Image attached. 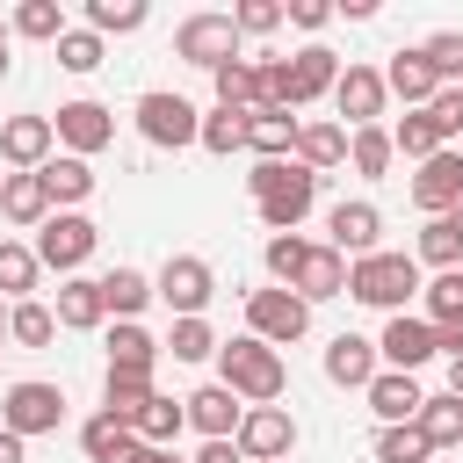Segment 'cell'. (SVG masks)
I'll return each instance as SVG.
<instances>
[{
	"mask_svg": "<svg viewBox=\"0 0 463 463\" xmlns=\"http://www.w3.org/2000/svg\"><path fill=\"white\" fill-rule=\"evenodd\" d=\"M340 87V58L326 51V43H304L297 58H289V109H304V101H318V94H333Z\"/></svg>",
	"mask_w": 463,
	"mask_h": 463,
	"instance_id": "20",
	"label": "cell"
},
{
	"mask_svg": "<svg viewBox=\"0 0 463 463\" xmlns=\"http://www.w3.org/2000/svg\"><path fill=\"white\" fill-rule=\"evenodd\" d=\"M0 43H7V22H0Z\"/></svg>",
	"mask_w": 463,
	"mask_h": 463,
	"instance_id": "58",
	"label": "cell"
},
{
	"mask_svg": "<svg viewBox=\"0 0 463 463\" xmlns=\"http://www.w3.org/2000/svg\"><path fill=\"white\" fill-rule=\"evenodd\" d=\"M51 130L65 137V152H72V159H87V152H101V145L116 137V123H109V109H101V101H65V109L51 116Z\"/></svg>",
	"mask_w": 463,
	"mask_h": 463,
	"instance_id": "14",
	"label": "cell"
},
{
	"mask_svg": "<svg viewBox=\"0 0 463 463\" xmlns=\"http://www.w3.org/2000/svg\"><path fill=\"white\" fill-rule=\"evenodd\" d=\"M152 362H159L152 333H145L137 318H116V333H109V369H152Z\"/></svg>",
	"mask_w": 463,
	"mask_h": 463,
	"instance_id": "36",
	"label": "cell"
},
{
	"mask_svg": "<svg viewBox=\"0 0 463 463\" xmlns=\"http://www.w3.org/2000/svg\"><path fill=\"white\" fill-rule=\"evenodd\" d=\"M246 145H253L260 159L297 152V116H289V109H253V116H246Z\"/></svg>",
	"mask_w": 463,
	"mask_h": 463,
	"instance_id": "27",
	"label": "cell"
},
{
	"mask_svg": "<svg viewBox=\"0 0 463 463\" xmlns=\"http://www.w3.org/2000/svg\"><path fill=\"white\" fill-rule=\"evenodd\" d=\"M420 260H434V268H456V260H463V203H456L449 217H427V232H420Z\"/></svg>",
	"mask_w": 463,
	"mask_h": 463,
	"instance_id": "34",
	"label": "cell"
},
{
	"mask_svg": "<svg viewBox=\"0 0 463 463\" xmlns=\"http://www.w3.org/2000/svg\"><path fill=\"white\" fill-rule=\"evenodd\" d=\"M0 80H7V43H0Z\"/></svg>",
	"mask_w": 463,
	"mask_h": 463,
	"instance_id": "57",
	"label": "cell"
},
{
	"mask_svg": "<svg viewBox=\"0 0 463 463\" xmlns=\"http://www.w3.org/2000/svg\"><path fill=\"white\" fill-rule=\"evenodd\" d=\"M246 116H253V109H210L195 145H203V152H239V145H246Z\"/></svg>",
	"mask_w": 463,
	"mask_h": 463,
	"instance_id": "42",
	"label": "cell"
},
{
	"mask_svg": "<svg viewBox=\"0 0 463 463\" xmlns=\"http://www.w3.org/2000/svg\"><path fill=\"white\" fill-rule=\"evenodd\" d=\"M58 420H65V391L58 383H7V398H0V427L7 434H58Z\"/></svg>",
	"mask_w": 463,
	"mask_h": 463,
	"instance_id": "6",
	"label": "cell"
},
{
	"mask_svg": "<svg viewBox=\"0 0 463 463\" xmlns=\"http://www.w3.org/2000/svg\"><path fill=\"white\" fill-rule=\"evenodd\" d=\"M383 87H391L398 101H412V109H427V101L441 94V80H434V65H427L420 51H398V58L383 65Z\"/></svg>",
	"mask_w": 463,
	"mask_h": 463,
	"instance_id": "23",
	"label": "cell"
},
{
	"mask_svg": "<svg viewBox=\"0 0 463 463\" xmlns=\"http://www.w3.org/2000/svg\"><path fill=\"white\" fill-rule=\"evenodd\" d=\"M166 347H174V362H203V354H217L224 340L203 326V318H174V333H166Z\"/></svg>",
	"mask_w": 463,
	"mask_h": 463,
	"instance_id": "46",
	"label": "cell"
},
{
	"mask_svg": "<svg viewBox=\"0 0 463 463\" xmlns=\"http://www.w3.org/2000/svg\"><path fill=\"white\" fill-rule=\"evenodd\" d=\"M0 463H29V441H22V434H7V427H0Z\"/></svg>",
	"mask_w": 463,
	"mask_h": 463,
	"instance_id": "53",
	"label": "cell"
},
{
	"mask_svg": "<svg viewBox=\"0 0 463 463\" xmlns=\"http://www.w3.org/2000/svg\"><path fill=\"white\" fill-rule=\"evenodd\" d=\"M36 174H43V188H51V203H80V195H94V166H87V159H72V152H58V159H43Z\"/></svg>",
	"mask_w": 463,
	"mask_h": 463,
	"instance_id": "31",
	"label": "cell"
},
{
	"mask_svg": "<svg viewBox=\"0 0 463 463\" xmlns=\"http://www.w3.org/2000/svg\"><path fill=\"white\" fill-rule=\"evenodd\" d=\"M137 130H145L152 145H195V137H203V116H195V101H181V94H145V101H137Z\"/></svg>",
	"mask_w": 463,
	"mask_h": 463,
	"instance_id": "10",
	"label": "cell"
},
{
	"mask_svg": "<svg viewBox=\"0 0 463 463\" xmlns=\"http://www.w3.org/2000/svg\"><path fill=\"white\" fill-rule=\"evenodd\" d=\"M333 101H340V116H347L354 130H369V123L383 116L391 87H383V72H376V65H347V72H340V87H333Z\"/></svg>",
	"mask_w": 463,
	"mask_h": 463,
	"instance_id": "13",
	"label": "cell"
},
{
	"mask_svg": "<svg viewBox=\"0 0 463 463\" xmlns=\"http://www.w3.org/2000/svg\"><path fill=\"white\" fill-rule=\"evenodd\" d=\"M282 14H289L297 29H326V22H333V7H326V0H289Z\"/></svg>",
	"mask_w": 463,
	"mask_h": 463,
	"instance_id": "51",
	"label": "cell"
},
{
	"mask_svg": "<svg viewBox=\"0 0 463 463\" xmlns=\"http://www.w3.org/2000/svg\"><path fill=\"white\" fill-rule=\"evenodd\" d=\"M420 58L434 65L441 87H463V36H456V29H434V36L420 43Z\"/></svg>",
	"mask_w": 463,
	"mask_h": 463,
	"instance_id": "43",
	"label": "cell"
},
{
	"mask_svg": "<svg viewBox=\"0 0 463 463\" xmlns=\"http://www.w3.org/2000/svg\"><path fill=\"white\" fill-rule=\"evenodd\" d=\"M297 449V420L282 412V405H246V420H239V456L246 463H275V456H289Z\"/></svg>",
	"mask_w": 463,
	"mask_h": 463,
	"instance_id": "9",
	"label": "cell"
},
{
	"mask_svg": "<svg viewBox=\"0 0 463 463\" xmlns=\"http://www.w3.org/2000/svg\"><path fill=\"white\" fill-rule=\"evenodd\" d=\"M427 116H434V130H441V145H449V137H463V87H441V94L427 101Z\"/></svg>",
	"mask_w": 463,
	"mask_h": 463,
	"instance_id": "49",
	"label": "cell"
},
{
	"mask_svg": "<svg viewBox=\"0 0 463 463\" xmlns=\"http://www.w3.org/2000/svg\"><path fill=\"white\" fill-rule=\"evenodd\" d=\"M123 463H181V456H174V449H145V441H137V449H130Z\"/></svg>",
	"mask_w": 463,
	"mask_h": 463,
	"instance_id": "54",
	"label": "cell"
},
{
	"mask_svg": "<svg viewBox=\"0 0 463 463\" xmlns=\"http://www.w3.org/2000/svg\"><path fill=\"white\" fill-rule=\"evenodd\" d=\"M347 159H354V174H369V181H376V174L398 159V145H391V130H383V123H369V130H347Z\"/></svg>",
	"mask_w": 463,
	"mask_h": 463,
	"instance_id": "38",
	"label": "cell"
},
{
	"mask_svg": "<svg viewBox=\"0 0 463 463\" xmlns=\"http://www.w3.org/2000/svg\"><path fill=\"white\" fill-rule=\"evenodd\" d=\"M449 398H463V354H449Z\"/></svg>",
	"mask_w": 463,
	"mask_h": 463,
	"instance_id": "55",
	"label": "cell"
},
{
	"mask_svg": "<svg viewBox=\"0 0 463 463\" xmlns=\"http://www.w3.org/2000/svg\"><path fill=\"white\" fill-rule=\"evenodd\" d=\"M326 232H333V253H347V260H369V253H383V246H376V232H383L376 203H333Z\"/></svg>",
	"mask_w": 463,
	"mask_h": 463,
	"instance_id": "16",
	"label": "cell"
},
{
	"mask_svg": "<svg viewBox=\"0 0 463 463\" xmlns=\"http://www.w3.org/2000/svg\"><path fill=\"white\" fill-rule=\"evenodd\" d=\"M217 369H224V391L232 398H246V405H275L282 398V383H289V369H282V354L268 347V340H224L217 347Z\"/></svg>",
	"mask_w": 463,
	"mask_h": 463,
	"instance_id": "2",
	"label": "cell"
},
{
	"mask_svg": "<svg viewBox=\"0 0 463 463\" xmlns=\"http://www.w3.org/2000/svg\"><path fill=\"white\" fill-rule=\"evenodd\" d=\"M0 210H7V224H43V217H51L43 174H7V181H0Z\"/></svg>",
	"mask_w": 463,
	"mask_h": 463,
	"instance_id": "25",
	"label": "cell"
},
{
	"mask_svg": "<svg viewBox=\"0 0 463 463\" xmlns=\"http://www.w3.org/2000/svg\"><path fill=\"white\" fill-rule=\"evenodd\" d=\"M94 239H101V232H94L80 210H58V217H43V224H36V260H43V268H58V275H72V268L94 253Z\"/></svg>",
	"mask_w": 463,
	"mask_h": 463,
	"instance_id": "8",
	"label": "cell"
},
{
	"mask_svg": "<svg viewBox=\"0 0 463 463\" xmlns=\"http://www.w3.org/2000/svg\"><path fill=\"white\" fill-rule=\"evenodd\" d=\"M210 80H217V109H260V72H253L246 58H232V65H217Z\"/></svg>",
	"mask_w": 463,
	"mask_h": 463,
	"instance_id": "37",
	"label": "cell"
},
{
	"mask_svg": "<svg viewBox=\"0 0 463 463\" xmlns=\"http://www.w3.org/2000/svg\"><path fill=\"white\" fill-rule=\"evenodd\" d=\"M246 326H253V340H268V347H289V340H304V326H311V304H304L297 289H253V297H246Z\"/></svg>",
	"mask_w": 463,
	"mask_h": 463,
	"instance_id": "5",
	"label": "cell"
},
{
	"mask_svg": "<svg viewBox=\"0 0 463 463\" xmlns=\"http://www.w3.org/2000/svg\"><path fill=\"white\" fill-rule=\"evenodd\" d=\"M275 463H289V456H275Z\"/></svg>",
	"mask_w": 463,
	"mask_h": 463,
	"instance_id": "59",
	"label": "cell"
},
{
	"mask_svg": "<svg viewBox=\"0 0 463 463\" xmlns=\"http://www.w3.org/2000/svg\"><path fill=\"white\" fill-rule=\"evenodd\" d=\"M420 289V260L412 253H369V260H354L347 268V297H362V304H376V311H405V297Z\"/></svg>",
	"mask_w": 463,
	"mask_h": 463,
	"instance_id": "3",
	"label": "cell"
},
{
	"mask_svg": "<svg viewBox=\"0 0 463 463\" xmlns=\"http://www.w3.org/2000/svg\"><path fill=\"white\" fill-rule=\"evenodd\" d=\"M232 22H239V36H268L282 22V7L275 0H246V7H232Z\"/></svg>",
	"mask_w": 463,
	"mask_h": 463,
	"instance_id": "50",
	"label": "cell"
},
{
	"mask_svg": "<svg viewBox=\"0 0 463 463\" xmlns=\"http://www.w3.org/2000/svg\"><path fill=\"white\" fill-rule=\"evenodd\" d=\"M7 311H14V304H7V297H0V340H7Z\"/></svg>",
	"mask_w": 463,
	"mask_h": 463,
	"instance_id": "56",
	"label": "cell"
},
{
	"mask_svg": "<svg viewBox=\"0 0 463 463\" xmlns=\"http://www.w3.org/2000/svg\"><path fill=\"white\" fill-rule=\"evenodd\" d=\"M326 376H333V383H347V391H369V383H376V340L340 333V340L326 347Z\"/></svg>",
	"mask_w": 463,
	"mask_h": 463,
	"instance_id": "22",
	"label": "cell"
},
{
	"mask_svg": "<svg viewBox=\"0 0 463 463\" xmlns=\"http://www.w3.org/2000/svg\"><path fill=\"white\" fill-rule=\"evenodd\" d=\"M80 449H87L94 463H123V456L137 449V427H130V420H116V412H94V420L80 427Z\"/></svg>",
	"mask_w": 463,
	"mask_h": 463,
	"instance_id": "26",
	"label": "cell"
},
{
	"mask_svg": "<svg viewBox=\"0 0 463 463\" xmlns=\"http://www.w3.org/2000/svg\"><path fill=\"white\" fill-rule=\"evenodd\" d=\"M159 304L174 311V318H203V304L217 297V275H210V260H195V253H174L166 268H159Z\"/></svg>",
	"mask_w": 463,
	"mask_h": 463,
	"instance_id": "7",
	"label": "cell"
},
{
	"mask_svg": "<svg viewBox=\"0 0 463 463\" xmlns=\"http://www.w3.org/2000/svg\"><path fill=\"white\" fill-rule=\"evenodd\" d=\"M101 297H109V311H116V318H137L159 289H152L137 268H109V275H101Z\"/></svg>",
	"mask_w": 463,
	"mask_h": 463,
	"instance_id": "35",
	"label": "cell"
},
{
	"mask_svg": "<svg viewBox=\"0 0 463 463\" xmlns=\"http://www.w3.org/2000/svg\"><path fill=\"white\" fill-rule=\"evenodd\" d=\"M145 398H152V369H109V376H101V412L137 420Z\"/></svg>",
	"mask_w": 463,
	"mask_h": 463,
	"instance_id": "28",
	"label": "cell"
},
{
	"mask_svg": "<svg viewBox=\"0 0 463 463\" xmlns=\"http://www.w3.org/2000/svg\"><path fill=\"white\" fill-rule=\"evenodd\" d=\"M87 22H94V36H130V29H145V7L137 0H87Z\"/></svg>",
	"mask_w": 463,
	"mask_h": 463,
	"instance_id": "45",
	"label": "cell"
},
{
	"mask_svg": "<svg viewBox=\"0 0 463 463\" xmlns=\"http://www.w3.org/2000/svg\"><path fill=\"white\" fill-rule=\"evenodd\" d=\"M246 188H253V210H260L268 232H297L311 217V203H318V174L297 166V159H260L246 174Z\"/></svg>",
	"mask_w": 463,
	"mask_h": 463,
	"instance_id": "1",
	"label": "cell"
},
{
	"mask_svg": "<svg viewBox=\"0 0 463 463\" xmlns=\"http://www.w3.org/2000/svg\"><path fill=\"white\" fill-rule=\"evenodd\" d=\"M420 434H427V449H463V398H427L420 405V420H412Z\"/></svg>",
	"mask_w": 463,
	"mask_h": 463,
	"instance_id": "30",
	"label": "cell"
},
{
	"mask_svg": "<svg viewBox=\"0 0 463 463\" xmlns=\"http://www.w3.org/2000/svg\"><path fill=\"white\" fill-rule=\"evenodd\" d=\"M195 463H246V456H239V441H203Z\"/></svg>",
	"mask_w": 463,
	"mask_h": 463,
	"instance_id": "52",
	"label": "cell"
},
{
	"mask_svg": "<svg viewBox=\"0 0 463 463\" xmlns=\"http://www.w3.org/2000/svg\"><path fill=\"white\" fill-rule=\"evenodd\" d=\"M347 268H354V260H347V253H333V246H311V253H304V268H297V282H289V289H297V297H304V304H326V297H347Z\"/></svg>",
	"mask_w": 463,
	"mask_h": 463,
	"instance_id": "21",
	"label": "cell"
},
{
	"mask_svg": "<svg viewBox=\"0 0 463 463\" xmlns=\"http://www.w3.org/2000/svg\"><path fill=\"white\" fill-rule=\"evenodd\" d=\"M391 145H398V152H405V159H420V166H427V159H434V152H449V145H441V130H434V116H427V109H412V116H405V123H398V130H391Z\"/></svg>",
	"mask_w": 463,
	"mask_h": 463,
	"instance_id": "40",
	"label": "cell"
},
{
	"mask_svg": "<svg viewBox=\"0 0 463 463\" xmlns=\"http://www.w3.org/2000/svg\"><path fill=\"white\" fill-rule=\"evenodd\" d=\"M347 159V130L340 123H297V166H340Z\"/></svg>",
	"mask_w": 463,
	"mask_h": 463,
	"instance_id": "29",
	"label": "cell"
},
{
	"mask_svg": "<svg viewBox=\"0 0 463 463\" xmlns=\"http://www.w3.org/2000/svg\"><path fill=\"white\" fill-rule=\"evenodd\" d=\"M7 29H14V36H36V43H58V36H65V7H58V0H22Z\"/></svg>",
	"mask_w": 463,
	"mask_h": 463,
	"instance_id": "39",
	"label": "cell"
},
{
	"mask_svg": "<svg viewBox=\"0 0 463 463\" xmlns=\"http://www.w3.org/2000/svg\"><path fill=\"white\" fill-rule=\"evenodd\" d=\"M420 405H427V391H420L405 369H376V383H369V412H376L383 427H412Z\"/></svg>",
	"mask_w": 463,
	"mask_h": 463,
	"instance_id": "18",
	"label": "cell"
},
{
	"mask_svg": "<svg viewBox=\"0 0 463 463\" xmlns=\"http://www.w3.org/2000/svg\"><path fill=\"white\" fill-rule=\"evenodd\" d=\"M58 65H65V72H94V65H101V36H94V29H65V36H58Z\"/></svg>",
	"mask_w": 463,
	"mask_h": 463,
	"instance_id": "47",
	"label": "cell"
},
{
	"mask_svg": "<svg viewBox=\"0 0 463 463\" xmlns=\"http://www.w3.org/2000/svg\"><path fill=\"white\" fill-rule=\"evenodd\" d=\"M188 405V427H203V441H239V420H246V405L224 391V383H203L195 398H181Z\"/></svg>",
	"mask_w": 463,
	"mask_h": 463,
	"instance_id": "19",
	"label": "cell"
},
{
	"mask_svg": "<svg viewBox=\"0 0 463 463\" xmlns=\"http://www.w3.org/2000/svg\"><path fill=\"white\" fill-rule=\"evenodd\" d=\"M412 203H420L427 217H449V210L463 203V152H434V159L412 174Z\"/></svg>",
	"mask_w": 463,
	"mask_h": 463,
	"instance_id": "12",
	"label": "cell"
},
{
	"mask_svg": "<svg viewBox=\"0 0 463 463\" xmlns=\"http://www.w3.org/2000/svg\"><path fill=\"white\" fill-rule=\"evenodd\" d=\"M174 58H188V65H203V72L232 65V58H239V22H232V14H188V22L174 29Z\"/></svg>",
	"mask_w": 463,
	"mask_h": 463,
	"instance_id": "4",
	"label": "cell"
},
{
	"mask_svg": "<svg viewBox=\"0 0 463 463\" xmlns=\"http://www.w3.org/2000/svg\"><path fill=\"white\" fill-rule=\"evenodd\" d=\"M51 333H58V311L51 304H14L7 311V340L14 347H51Z\"/></svg>",
	"mask_w": 463,
	"mask_h": 463,
	"instance_id": "41",
	"label": "cell"
},
{
	"mask_svg": "<svg viewBox=\"0 0 463 463\" xmlns=\"http://www.w3.org/2000/svg\"><path fill=\"white\" fill-rule=\"evenodd\" d=\"M51 145H58L51 116H7V123H0V159L22 166V174H36V166L51 159Z\"/></svg>",
	"mask_w": 463,
	"mask_h": 463,
	"instance_id": "15",
	"label": "cell"
},
{
	"mask_svg": "<svg viewBox=\"0 0 463 463\" xmlns=\"http://www.w3.org/2000/svg\"><path fill=\"white\" fill-rule=\"evenodd\" d=\"M36 275H43V260H36V246H14V239H0V297H14V304H29V289H36Z\"/></svg>",
	"mask_w": 463,
	"mask_h": 463,
	"instance_id": "33",
	"label": "cell"
},
{
	"mask_svg": "<svg viewBox=\"0 0 463 463\" xmlns=\"http://www.w3.org/2000/svg\"><path fill=\"white\" fill-rule=\"evenodd\" d=\"M427 326H434V347L441 354H463V268H441L427 289Z\"/></svg>",
	"mask_w": 463,
	"mask_h": 463,
	"instance_id": "11",
	"label": "cell"
},
{
	"mask_svg": "<svg viewBox=\"0 0 463 463\" xmlns=\"http://www.w3.org/2000/svg\"><path fill=\"white\" fill-rule=\"evenodd\" d=\"M376 463H434V449H427L420 427H383L376 434Z\"/></svg>",
	"mask_w": 463,
	"mask_h": 463,
	"instance_id": "44",
	"label": "cell"
},
{
	"mask_svg": "<svg viewBox=\"0 0 463 463\" xmlns=\"http://www.w3.org/2000/svg\"><path fill=\"white\" fill-rule=\"evenodd\" d=\"M130 427H137V441H145V449H166V441L188 427V405H174V398H159V391H152V398H145V412H137Z\"/></svg>",
	"mask_w": 463,
	"mask_h": 463,
	"instance_id": "32",
	"label": "cell"
},
{
	"mask_svg": "<svg viewBox=\"0 0 463 463\" xmlns=\"http://www.w3.org/2000/svg\"><path fill=\"white\" fill-rule=\"evenodd\" d=\"M304 253H311V246H304L297 232H275V239H268V275H275V282H297Z\"/></svg>",
	"mask_w": 463,
	"mask_h": 463,
	"instance_id": "48",
	"label": "cell"
},
{
	"mask_svg": "<svg viewBox=\"0 0 463 463\" xmlns=\"http://www.w3.org/2000/svg\"><path fill=\"white\" fill-rule=\"evenodd\" d=\"M109 318V297H101V282H87V275H65V289H58V326H72V333H94Z\"/></svg>",
	"mask_w": 463,
	"mask_h": 463,
	"instance_id": "24",
	"label": "cell"
},
{
	"mask_svg": "<svg viewBox=\"0 0 463 463\" xmlns=\"http://www.w3.org/2000/svg\"><path fill=\"white\" fill-rule=\"evenodd\" d=\"M376 354H383L391 369H405V376H412V369H420V362H434L441 347H434V326H427V318H405V311H398V318H383Z\"/></svg>",
	"mask_w": 463,
	"mask_h": 463,
	"instance_id": "17",
	"label": "cell"
}]
</instances>
